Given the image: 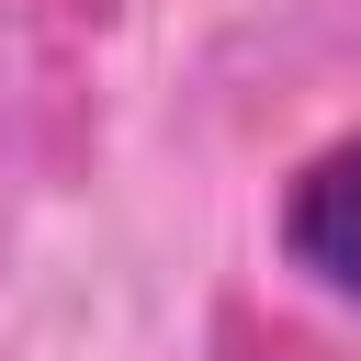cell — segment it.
<instances>
[{"label":"cell","mask_w":361,"mask_h":361,"mask_svg":"<svg viewBox=\"0 0 361 361\" xmlns=\"http://www.w3.org/2000/svg\"><path fill=\"white\" fill-rule=\"evenodd\" d=\"M282 259L327 293H361V135L316 147L282 180Z\"/></svg>","instance_id":"1"}]
</instances>
